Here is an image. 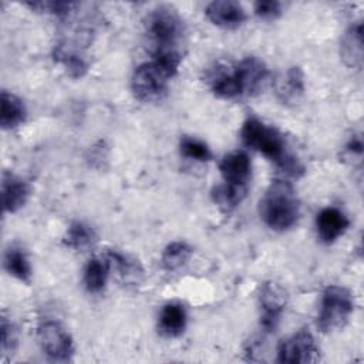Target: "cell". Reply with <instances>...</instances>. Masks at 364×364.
<instances>
[{
	"label": "cell",
	"instance_id": "cell-27",
	"mask_svg": "<svg viewBox=\"0 0 364 364\" xmlns=\"http://www.w3.org/2000/svg\"><path fill=\"white\" fill-rule=\"evenodd\" d=\"M0 346L3 357L13 354L17 347V330L6 316H1L0 320Z\"/></svg>",
	"mask_w": 364,
	"mask_h": 364
},
{
	"label": "cell",
	"instance_id": "cell-22",
	"mask_svg": "<svg viewBox=\"0 0 364 364\" xmlns=\"http://www.w3.org/2000/svg\"><path fill=\"white\" fill-rule=\"evenodd\" d=\"M192 247L182 240L171 242L161 255V264L166 272H176L183 267L192 256Z\"/></svg>",
	"mask_w": 364,
	"mask_h": 364
},
{
	"label": "cell",
	"instance_id": "cell-11",
	"mask_svg": "<svg viewBox=\"0 0 364 364\" xmlns=\"http://www.w3.org/2000/svg\"><path fill=\"white\" fill-rule=\"evenodd\" d=\"M205 14L212 24L226 30H235L246 20L245 9L233 0L210 1L205 9Z\"/></svg>",
	"mask_w": 364,
	"mask_h": 364
},
{
	"label": "cell",
	"instance_id": "cell-8",
	"mask_svg": "<svg viewBox=\"0 0 364 364\" xmlns=\"http://www.w3.org/2000/svg\"><path fill=\"white\" fill-rule=\"evenodd\" d=\"M320 358V348L309 330H299L277 347L276 361L280 364H307Z\"/></svg>",
	"mask_w": 364,
	"mask_h": 364
},
{
	"label": "cell",
	"instance_id": "cell-21",
	"mask_svg": "<svg viewBox=\"0 0 364 364\" xmlns=\"http://www.w3.org/2000/svg\"><path fill=\"white\" fill-rule=\"evenodd\" d=\"M53 55H54V60L63 64L67 73L74 78H81L88 70V64L84 60V57L65 43L55 44Z\"/></svg>",
	"mask_w": 364,
	"mask_h": 364
},
{
	"label": "cell",
	"instance_id": "cell-23",
	"mask_svg": "<svg viewBox=\"0 0 364 364\" xmlns=\"http://www.w3.org/2000/svg\"><path fill=\"white\" fill-rule=\"evenodd\" d=\"M95 230L90 225L81 220H75L68 226L64 235V245L71 249L81 250L91 246L95 242Z\"/></svg>",
	"mask_w": 364,
	"mask_h": 364
},
{
	"label": "cell",
	"instance_id": "cell-18",
	"mask_svg": "<svg viewBox=\"0 0 364 364\" xmlns=\"http://www.w3.org/2000/svg\"><path fill=\"white\" fill-rule=\"evenodd\" d=\"M0 125L3 129H13L21 125L27 118V109L21 98L6 90L0 95Z\"/></svg>",
	"mask_w": 364,
	"mask_h": 364
},
{
	"label": "cell",
	"instance_id": "cell-25",
	"mask_svg": "<svg viewBox=\"0 0 364 364\" xmlns=\"http://www.w3.org/2000/svg\"><path fill=\"white\" fill-rule=\"evenodd\" d=\"M179 152L189 159L198 162H209L212 159L210 148L200 139L195 136H182L179 141Z\"/></svg>",
	"mask_w": 364,
	"mask_h": 364
},
{
	"label": "cell",
	"instance_id": "cell-7",
	"mask_svg": "<svg viewBox=\"0 0 364 364\" xmlns=\"http://www.w3.org/2000/svg\"><path fill=\"white\" fill-rule=\"evenodd\" d=\"M230 73L240 98L257 95L269 80V68L266 63L255 55L242 58L232 67Z\"/></svg>",
	"mask_w": 364,
	"mask_h": 364
},
{
	"label": "cell",
	"instance_id": "cell-17",
	"mask_svg": "<svg viewBox=\"0 0 364 364\" xmlns=\"http://www.w3.org/2000/svg\"><path fill=\"white\" fill-rule=\"evenodd\" d=\"M340 54L350 68L360 70L363 67V24L360 21L346 30L341 38Z\"/></svg>",
	"mask_w": 364,
	"mask_h": 364
},
{
	"label": "cell",
	"instance_id": "cell-15",
	"mask_svg": "<svg viewBox=\"0 0 364 364\" xmlns=\"http://www.w3.org/2000/svg\"><path fill=\"white\" fill-rule=\"evenodd\" d=\"M304 94V74L300 67L293 65L276 81V95L286 104L293 105L300 101Z\"/></svg>",
	"mask_w": 364,
	"mask_h": 364
},
{
	"label": "cell",
	"instance_id": "cell-4",
	"mask_svg": "<svg viewBox=\"0 0 364 364\" xmlns=\"http://www.w3.org/2000/svg\"><path fill=\"white\" fill-rule=\"evenodd\" d=\"M146 34L154 46V51H181L185 36L183 18L178 10L169 4H161L151 10L145 21Z\"/></svg>",
	"mask_w": 364,
	"mask_h": 364
},
{
	"label": "cell",
	"instance_id": "cell-1",
	"mask_svg": "<svg viewBox=\"0 0 364 364\" xmlns=\"http://www.w3.org/2000/svg\"><path fill=\"white\" fill-rule=\"evenodd\" d=\"M240 139L247 148L257 151L287 176L300 178L306 168L303 162L287 149V142L283 134L273 125L263 122L256 117H249L242 124Z\"/></svg>",
	"mask_w": 364,
	"mask_h": 364
},
{
	"label": "cell",
	"instance_id": "cell-9",
	"mask_svg": "<svg viewBox=\"0 0 364 364\" xmlns=\"http://www.w3.org/2000/svg\"><path fill=\"white\" fill-rule=\"evenodd\" d=\"M287 304L286 290L276 282H264L259 291V310H260V327L266 333H272L277 328Z\"/></svg>",
	"mask_w": 364,
	"mask_h": 364
},
{
	"label": "cell",
	"instance_id": "cell-19",
	"mask_svg": "<svg viewBox=\"0 0 364 364\" xmlns=\"http://www.w3.org/2000/svg\"><path fill=\"white\" fill-rule=\"evenodd\" d=\"M111 272V264L107 256H95L88 260L84 269L82 282L88 293H100L104 290L108 276Z\"/></svg>",
	"mask_w": 364,
	"mask_h": 364
},
{
	"label": "cell",
	"instance_id": "cell-28",
	"mask_svg": "<svg viewBox=\"0 0 364 364\" xmlns=\"http://www.w3.org/2000/svg\"><path fill=\"white\" fill-rule=\"evenodd\" d=\"M253 10L263 20H276L282 14V3L276 0H259L255 1Z\"/></svg>",
	"mask_w": 364,
	"mask_h": 364
},
{
	"label": "cell",
	"instance_id": "cell-13",
	"mask_svg": "<svg viewBox=\"0 0 364 364\" xmlns=\"http://www.w3.org/2000/svg\"><path fill=\"white\" fill-rule=\"evenodd\" d=\"M350 226V220L346 213L337 208L328 206L321 209L316 218V232L324 245L334 243L341 237Z\"/></svg>",
	"mask_w": 364,
	"mask_h": 364
},
{
	"label": "cell",
	"instance_id": "cell-26",
	"mask_svg": "<svg viewBox=\"0 0 364 364\" xmlns=\"http://www.w3.org/2000/svg\"><path fill=\"white\" fill-rule=\"evenodd\" d=\"M31 10L38 13H48L57 17H68L70 13L77 7V3L73 1H28L26 3Z\"/></svg>",
	"mask_w": 364,
	"mask_h": 364
},
{
	"label": "cell",
	"instance_id": "cell-29",
	"mask_svg": "<svg viewBox=\"0 0 364 364\" xmlns=\"http://www.w3.org/2000/svg\"><path fill=\"white\" fill-rule=\"evenodd\" d=\"M346 152L351 156H361L363 155V139L360 135H354L346 145Z\"/></svg>",
	"mask_w": 364,
	"mask_h": 364
},
{
	"label": "cell",
	"instance_id": "cell-20",
	"mask_svg": "<svg viewBox=\"0 0 364 364\" xmlns=\"http://www.w3.org/2000/svg\"><path fill=\"white\" fill-rule=\"evenodd\" d=\"M4 269L10 276L23 283L31 282V263L27 252L21 246L13 245L6 250Z\"/></svg>",
	"mask_w": 364,
	"mask_h": 364
},
{
	"label": "cell",
	"instance_id": "cell-6",
	"mask_svg": "<svg viewBox=\"0 0 364 364\" xmlns=\"http://www.w3.org/2000/svg\"><path fill=\"white\" fill-rule=\"evenodd\" d=\"M37 338L43 353L53 361L67 363L73 360L74 343L70 333L54 320L43 321L37 327Z\"/></svg>",
	"mask_w": 364,
	"mask_h": 364
},
{
	"label": "cell",
	"instance_id": "cell-14",
	"mask_svg": "<svg viewBox=\"0 0 364 364\" xmlns=\"http://www.w3.org/2000/svg\"><path fill=\"white\" fill-rule=\"evenodd\" d=\"M186 321L188 314L185 306L179 301H169L159 311L158 330L165 337H179L186 328Z\"/></svg>",
	"mask_w": 364,
	"mask_h": 364
},
{
	"label": "cell",
	"instance_id": "cell-24",
	"mask_svg": "<svg viewBox=\"0 0 364 364\" xmlns=\"http://www.w3.org/2000/svg\"><path fill=\"white\" fill-rule=\"evenodd\" d=\"M246 191H240V189H235V188H230L225 183L222 185H218L212 189V200L218 205V208L225 212V213H229L232 212L233 209H236L237 205L242 203V200L245 199L246 196Z\"/></svg>",
	"mask_w": 364,
	"mask_h": 364
},
{
	"label": "cell",
	"instance_id": "cell-16",
	"mask_svg": "<svg viewBox=\"0 0 364 364\" xmlns=\"http://www.w3.org/2000/svg\"><path fill=\"white\" fill-rule=\"evenodd\" d=\"M109 260L111 270L114 269L121 279V282L127 286H138L144 279V269L141 263L132 257L131 255L122 253L119 250H109L105 255Z\"/></svg>",
	"mask_w": 364,
	"mask_h": 364
},
{
	"label": "cell",
	"instance_id": "cell-2",
	"mask_svg": "<svg viewBox=\"0 0 364 364\" xmlns=\"http://www.w3.org/2000/svg\"><path fill=\"white\" fill-rule=\"evenodd\" d=\"M182 61L181 51H155L151 61L138 65L131 77V91L142 102L159 101L168 91Z\"/></svg>",
	"mask_w": 364,
	"mask_h": 364
},
{
	"label": "cell",
	"instance_id": "cell-12",
	"mask_svg": "<svg viewBox=\"0 0 364 364\" xmlns=\"http://www.w3.org/2000/svg\"><path fill=\"white\" fill-rule=\"evenodd\" d=\"M1 205L4 213L18 212L30 196V185L21 176L4 171L1 175Z\"/></svg>",
	"mask_w": 364,
	"mask_h": 364
},
{
	"label": "cell",
	"instance_id": "cell-10",
	"mask_svg": "<svg viewBox=\"0 0 364 364\" xmlns=\"http://www.w3.org/2000/svg\"><path fill=\"white\" fill-rule=\"evenodd\" d=\"M219 171L225 185L247 192L252 176V162L247 154L235 151L225 155L219 162Z\"/></svg>",
	"mask_w": 364,
	"mask_h": 364
},
{
	"label": "cell",
	"instance_id": "cell-5",
	"mask_svg": "<svg viewBox=\"0 0 364 364\" xmlns=\"http://www.w3.org/2000/svg\"><path fill=\"white\" fill-rule=\"evenodd\" d=\"M354 311L353 293L338 284L327 286L321 294L317 314V328L321 333H331L343 328Z\"/></svg>",
	"mask_w": 364,
	"mask_h": 364
},
{
	"label": "cell",
	"instance_id": "cell-3",
	"mask_svg": "<svg viewBox=\"0 0 364 364\" xmlns=\"http://www.w3.org/2000/svg\"><path fill=\"white\" fill-rule=\"evenodd\" d=\"M262 222L274 232L290 230L300 218V200L294 186L284 179H274L259 200Z\"/></svg>",
	"mask_w": 364,
	"mask_h": 364
}]
</instances>
